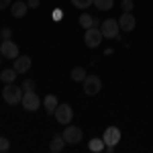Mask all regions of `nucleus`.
Listing matches in <instances>:
<instances>
[{"label": "nucleus", "mask_w": 153, "mask_h": 153, "mask_svg": "<svg viewBox=\"0 0 153 153\" xmlns=\"http://www.w3.org/2000/svg\"><path fill=\"white\" fill-rule=\"evenodd\" d=\"M70 76H71V80H74V82H84V78H86L88 74H86L84 68H74Z\"/></svg>", "instance_id": "nucleus-18"}, {"label": "nucleus", "mask_w": 153, "mask_h": 153, "mask_svg": "<svg viewBox=\"0 0 153 153\" xmlns=\"http://www.w3.org/2000/svg\"><path fill=\"white\" fill-rule=\"evenodd\" d=\"M0 53L6 59H16L19 57V47H16V43H12L10 39H4L2 45H0Z\"/></svg>", "instance_id": "nucleus-8"}, {"label": "nucleus", "mask_w": 153, "mask_h": 153, "mask_svg": "<svg viewBox=\"0 0 153 153\" xmlns=\"http://www.w3.org/2000/svg\"><path fill=\"white\" fill-rule=\"evenodd\" d=\"M16 76H19V71L14 70V68H12V70H4V71H0V80H2L4 84H12L14 80H16Z\"/></svg>", "instance_id": "nucleus-16"}, {"label": "nucleus", "mask_w": 153, "mask_h": 153, "mask_svg": "<svg viewBox=\"0 0 153 153\" xmlns=\"http://www.w3.org/2000/svg\"><path fill=\"white\" fill-rule=\"evenodd\" d=\"M39 104H43V102L39 100V96L35 94V90L25 92V94H23V108H25V110L33 112V110H37V108H39Z\"/></svg>", "instance_id": "nucleus-7"}, {"label": "nucleus", "mask_w": 153, "mask_h": 153, "mask_svg": "<svg viewBox=\"0 0 153 153\" xmlns=\"http://www.w3.org/2000/svg\"><path fill=\"white\" fill-rule=\"evenodd\" d=\"M8 149H10L8 139H6V137H0V151H8Z\"/></svg>", "instance_id": "nucleus-23"}, {"label": "nucleus", "mask_w": 153, "mask_h": 153, "mask_svg": "<svg viewBox=\"0 0 153 153\" xmlns=\"http://www.w3.org/2000/svg\"><path fill=\"white\" fill-rule=\"evenodd\" d=\"M0 37H2V39H10V37H12V31L8 29V27H4V29H2V33H0Z\"/></svg>", "instance_id": "nucleus-24"}, {"label": "nucleus", "mask_w": 153, "mask_h": 153, "mask_svg": "<svg viewBox=\"0 0 153 153\" xmlns=\"http://www.w3.org/2000/svg\"><path fill=\"white\" fill-rule=\"evenodd\" d=\"M71 4H74L76 8H80V10H84V8L92 6V4H94V0H71Z\"/></svg>", "instance_id": "nucleus-20"}, {"label": "nucleus", "mask_w": 153, "mask_h": 153, "mask_svg": "<svg viewBox=\"0 0 153 153\" xmlns=\"http://www.w3.org/2000/svg\"><path fill=\"white\" fill-rule=\"evenodd\" d=\"M53 114H55V120H57L59 125H70L71 118H74V110H71L70 104H57Z\"/></svg>", "instance_id": "nucleus-5"}, {"label": "nucleus", "mask_w": 153, "mask_h": 153, "mask_svg": "<svg viewBox=\"0 0 153 153\" xmlns=\"http://www.w3.org/2000/svg\"><path fill=\"white\" fill-rule=\"evenodd\" d=\"M23 88H19V86H14V84H4V88H2V98H4V102L6 104H21L23 102Z\"/></svg>", "instance_id": "nucleus-1"}, {"label": "nucleus", "mask_w": 153, "mask_h": 153, "mask_svg": "<svg viewBox=\"0 0 153 153\" xmlns=\"http://www.w3.org/2000/svg\"><path fill=\"white\" fill-rule=\"evenodd\" d=\"M102 139H104L106 147H114V145L120 141V129H118V127H108V129L104 131V135H102Z\"/></svg>", "instance_id": "nucleus-9"}, {"label": "nucleus", "mask_w": 153, "mask_h": 153, "mask_svg": "<svg viewBox=\"0 0 153 153\" xmlns=\"http://www.w3.org/2000/svg\"><path fill=\"white\" fill-rule=\"evenodd\" d=\"M68 143H65V139H63V135H55L53 139H51V143H49V149L53 153H59L63 151V147H65Z\"/></svg>", "instance_id": "nucleus-13"}, {"label": "nucleus", "mask_w": 153, "mask_h": 153, "mask_svg": "<svg viewBox=\"0 0 153 153\" xmlns=\"http://www.w3.org/2000/svg\"><path fill=\"white\" fill-rule=\"evenodd\" d=\"M10 4H12V0H0V10L6 8V6H10Z\"/></svg>", "instance_id": "nucleus-26"}, {"label": "nucleus", "mask_w": 153, "mask_h": 153, "mask_svg": "<svg viewBox=\"0 0 153 153\" xmlns=\"http://www.w3.org/2000/svg\"><path fill=\"white\" fill-rule=\"evenodd\" d=\"M88 149H90L92 153H100V151H104V149H106L104 139H102V137H96V139H90V143H88Z\"/></svg>", "instance_id": "nucleus-15"}, {"label": "nucleus", "mask_w": 153, "mask_h": 153, "mask_svg": "<svg viewBox=\"0 0 153 153\" xmlns=\"http://www.w3.org/2000/svg\"><path fill=\"white\" fill-rule=\"evenodd\" d=\"M31 63H33V59L29 57V55H19V57L14 59V70L19 71V74H25V71L31 70Z\"/></svg>", "instance_id": "nucleus-11"}, {"label": "nucleus", "mask_w": 153, "mask_h": 153, "mask_svg": "<svg viewBox=\"0 0 153 153\" xmlns=\"http://www.w3.org/2000/svg\"><path fill=\"white\" fill-rule=\"evenodd\" d=\"M0 61H2V53H0Z\"/></svg>", "instance_id": "nucleus-28"}, {"label": "nucleus", "mask_w": 153, "mask_h": 153, "mask_svg": "<svg viewBox=\"0 0 153 153\" xmlns=\"http://www.w3.org/2000/svg\"><path fill=\"white\" fill-rule=\"evenodd\" d=\"M43 106H45V112H47V114H53L55 108H57V98L53 94L45 96V98H43Z\"/></svg>", "instance_id": "nucleus-14"}, {"label": "nucleus", "mask_w": 153, "mask_h": 153, "mask_svg": "<svg viewBox=\"0 0 153 153\" xmlns=\"http://www.w3.org/2000/svg\"><path fill=\"white\" fill-rule=\"evenodd\" d=\"M21 88H23V92H31V90H35V82L33 80H25Z\"/></svg>", "instance_id": "nucleus-22"}, {"label": "nucleus", "mask_w": 153, "mask_h": 153, "mask_svg": "<svg viewBox=\"0 0 153 153\" xmlns=\"http://www.w3.org/2000/svg\"><path fill=\"white\" fill-rule=\"evenodd\" d=\"M102 31H100V27H90V29H86V35H84V41H86V45L90 49H96L100 43H102Z\"/></svg>", "instance_id": "nucleus-2"}, {"label": "nucleus", "mask_w": 153, "mask_h": 153, "mask_svg": "<svg viewBox=\"0 0 153 153\" xmlns=\"http://www.w3.org/2000/svg\"><path fill=\"white\" fill-rule=\"evenodd\" d=\"M94 6L98 10H110L114 6V0H94Z\"/></svg>", "instance_id": "nucleus-19"}, {"label": "nucleus", "mask_w": 153, "mask_h": 153, "mask_svg": "<svg viewBox=\"0 0 153 153\" xmlns=\"http://www.w3.org/2000/svg\"><path fill=\"white\" fill-rule=\"evenodd\" d=\"M135 25H137V19H135L131 12H123V14H120V19H118V27H120V31L131 33V31L135 29Z\"/></svg>", "instance_id": "nucleus-10"}, {"label": "nucleus", "mask_w": 153, "mask_h": 153, "mask_svg": "<svg viewBox=\"0 0 153 153\" xmlns=\"http://www.w3.org/2000/svg\"><path fill=\"white\" fill-rule=\"evenodd\" d=\"M27 4H29V8H39V6H41L39 0H27Z\"/></svg>", "instance_id": "nucleus-25"}, {"label": "nucleus", "mask_w": 153, "mask_h": 153, "mask_svg": "<svg viewBox=\"0 0 153 153\" xmlns=\"http://www.w3.org/2000/svg\"><path fill=\"white\" fill-rule=\"evenodd\" d=\"M0 45H2V41H0Z\"/></svg>", "instance_id": "nucleus-29"}, {"label": "nucleus", "mask_w": 153, "mask_h": 153, "mask_svg": "<svg viewBox=\"0 0 153 153\" xmlns=\"http://www.w3.org/2000/svg\"><path fill=\"white\" fill-rule=\"evenodd\" d=\"M96 23H100V21H96L92 14H86L84 12L82 16H80V25H82L84 29H90V27H96Z\"/></svg>", "instance_id": "nucleus-17"}, {"label": "nucleus", "mask_w": 153, "mask_h": 153, "mask_svg": "<svg viewBox=\"0 0 153 153\" xmlns=\"http://www.w3.org/2000/svg\"><path fill=\"white\" fill-rule=\"evenodd\" d=\"M100 31H102L104 39H117L118 33H120L118 21H114V19H106V21H102V25H100Z\"/></svg>", "instance_id": "nucleus-3"}, {"label": "nucleus", "mask_w": 153, "mask_h": 153, "mask_svg": "<svg viewBox=\"0 0 153 153\" xmlns=\"http://www.w3.org/2000/svg\"><path fill=\"white\" fill-rule=\"evenodd\" d=\"M61 16H63V12H61V10H55V12H53V19H55V21H57V19H61Z\"/></svg>", "instance_id": "nucleus-27"}, {"label": "nucleus", "mask_w": 153, "mask_h": 153, "mask_svg": "<svg viewBox=\"0 0 153 153\" xmlns=\"http://www.w3.org/2000/svg\"><path fill=\"white\" fill-rule=\"evenodd\" d=\"M27 10H29V4L27 2H14V4H10V14L14 16V19H23L25 14H27Z\"/></svg>", "instance_id": "nucleus-12"}, {"label": "nucleus", "mask_w": 153, "mask_h": 153, "mask_svg": "<svg viewBox=\"0 0 153 153\" xmlns=\"http://www.w3.org/2000/svg\"><path fill=\"white\" fill-rule=\"evenodd\" d=\"M82 84H84V92L88 96H96L100 92V88H102V80L98 76H86Z\"/></svg>", "instance_id": "nucleus-4"}, {"label": "nucleus", "mask_w": 153, "mask_h": 153, "mask_svg": "<svg viewBox=\"0 0 153 153\" xmlns=\"http://www.w3.org/2000/svg\"><path fill=\"white\" fill-rule=\"evenodd\" d=\"M120 8H123V12H133L135 4H133V0H123L120 2Z\"/></svg>", "instance_id": "nucleus-21"}, {"label": "nucleus", "mask_w": 153, "mask_h": 153, "mask_svg": "<svg viewBox=\"0 0 153 153\" xmlns=\"http://www.w3.org/2000/svg\"><path fill=\"white\" fill-rule=\"evenodd\" d=\"M61 135H63L65 143H70V145H78L82 141V129L76 127V125H65V129H63Z\"/></svg>", "instance_id": "nucleus-6"}]
</instances>
